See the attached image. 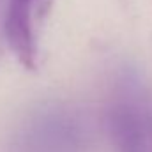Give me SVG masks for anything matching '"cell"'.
Here are the masks:
<instances>
[{
	"instance_id": "2",
	"label": "cell",
	"mask_w": 152,
	"mask_h": 152,
	"mask_svg": "<svg viewBox=\"0 0 152 152\" xmlns=\"http://www.w3.org/2000/svg\"><path fill=\"white\" fill-rule=\"evenodd\" d=\"M51 5L53 0H7L4 44L27 71L41 66L42 30Z\"/></svg>"
},
{
	"instance_id": "3",
	"label": "cell",
	"mask_w": 152,
	"mask_h": 152,
	"mask_svg": "<svg viewBox=\"0 0 152 152\" xmlns=\"http://www.w3.org/2000/svg\"><path fill=\"white\" fill-rule=\"evenodd\" d=\"M5 11H7V0H0V50L4 44V20H5Z\"/></svg>"
},
{
	"instance_id": "1",
	"label": "cell",
	"mask_w": 152,
	"mask_h": 152,
	"mask_svg": "<svg viewBox=\"0 0 152 152\" xmlns=\"http://www.w3.org/2000/svg\"><path fill=\"white\" fill-rule=\"evenodd\" d=\"M106 120L117 152H152V99L134 75L117 83Z\"/></svg>"
}]
</instances>
